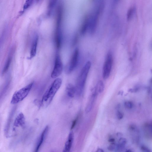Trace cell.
<instances>
[{
  "instance_id": "30",
  "label": "cell",
  "mask_w": 152,
  "mask_h": 152,
  "mask_svg": "<svg viewBox=\"0 0 152 152\" xmlns=\"http://www.w3.org/2000/svg\"><path fill=\"white\" fill-rule=\"evenodd\" d=\"M37 1H39L40 0H36Z\"/></svg>"
},
{
  "instance_id": "7",
  "label": "cell",
  "mask_w": 152,
  "mask_h": 152,
  "mask_svg": "<svg viewBox=\"0 0 152 152\" xmlns=\"http://www.w3.org/2000/svg\"><path fill=\"white\" fill-rule=\"evenodd\" d=\"M61 22H57L55 35V43L56 48L59 49L61 47L62 41V35L61 28Z\"/></svg>"
},
{
  "instance_id": "11",
  "label": "cell",
  "mask_w": 152,
  "mask_h": 152,
  "mask_svg": "<svg viewBox=\"0 0 152 152\" xmlns=\"http://www.w3.org/2000/svg\"><path fill=\"white\" fill-rule=\"evenodd\" d=\"M74 137L73 133L72 131H71L65 142L63 152H67L70 151L73 141Z\"/></svg>"
},
{
  "instance_id": "3",
  "label": "cell",
  "mask_w": 152,
  "mask_h": 152,
  "mask_svg": "<svg viewBox=\"0 0 152 152\" xmlns=\"http://www.w3.org/2000/svg\"><path fill=\"white\" fill-rule=\"evenodd\" d=\"M34 82H32L16 91L14 94L11 103L12 104H17L24 99L28 95L32 87Z\"/></svg>"
},
{
  "instance_id": "17",
  "label": "cell",
  "mask_w": 152,
  "mask_h": 152,
  "mask_svg": "<svg viewBox=\"0 0 152 152\" xmlns=\"http://www.w3.org/2000/svg\"><path fill=\"white\" fill-rule=\"evenodd\" d=\"M135 11L134 7L130 8L128 10L127 14V18L128 20H131L132 18Z\"/></svg>"
},
{
  "instance_id": "26",
  "label": "cell",
  "mask_w": 152,
  "mask_h": 152,
  "mask_svg": "<svg viewBox=\"0 0 152 152\" xmlns=\"http://www.w3.org/2000/svg\"><path fill=\"white\" fill-rule=\"evenodd\" d=\"M108 141L111 142H113L115 141V139L113 138H111Z\"/></svg>"
},
{
  "instance_id": "27",
  "label": "cell",
  "mask_w": 152,
  "mask_h": 152,
  "mask_svg": "<svg viewBox=\"0 0 152 152\" xmlns=\"http://www.w3.org/2000/svg\"><path fill=\"white\" fill-rule=\"evenodd\" d=\"M97 152H104V151L102 149L98 148L96 151Z\"/></svg>"
},
{
  "instance_id": "2",
  "label": "cell",
  "mask_w": 152,
  "mask_h": 152,
  "mask_svg": "<svg viewBox=\"0 0 152 152\" xmlns=\"http://www.w3.org/2000/svg\"><path fill=\"white\" fill-rule=\"evenodd\" d=\"M91 66L90 61H88L87 62L82 69L77 78L75 87L76 93L79 96H81L83 92L87 78Z\"/></svg>"
},
{
  "instance_id": "6",
  "label": "cell",
  "mask_w": 152,
  "mask_h": 152,
  "mask_svg": "<svg viewBox=\"0 0 152 152\" xmlns=\"http://www.w3.org/2000/svg\"><path fill=\"white\" fill-rule=\"evenodd\" d=\"M63 70V65L60 55L57 54L55 57L54 67L51 75L53 78H56L62 73Z\"/></svg>"
},
{
  "instance_id": "15",
  "label": "cell",
  "mask_w": 152,
  "mask_h": 152,
  "mask_svg": "<svg viewBox=\"0 0 152 152\" xmlns=\"http://www.w3.org/2000/svg\"><path fill=\"white\" fill-rule=\"evenodd\" d=\"M57 0H49L48 6V14H50L57 3Z\"/></svg>"
},
{
  "instance_id": "8",
  "label": "cell",
  "mask_w": 152,
  "mask_h": 152,
  "mask_svg": "<svg viewBox=\"0 0 152 152\" xmlns=\"http://www.w3.org/2000/svg\"><path fill=\"white\" fill-rule=\"evenodd\" d=\"M49 129V128L48 126H47L42 131L37 144L35 149V152L38 151L40 149L48 134Z\"/></svg>"
},
{
  "instance_id": "14",
  "label": "cell",
  "mask_w": 152,
  "mask_h": 152,
  "mask_svg": "<svg viewBox=\"0 0 152 152\" xmlns=\"http://www.w3.org/2000/svg\"><path fill=\"white\" fill-rule=\"evenodd\" d=\"M12 56L10 55L9 56L5 62L2 72V75L5 74L9 69L12 61Z\"/></svg>"
},
{
  "instance_id": "10",
  "label": "cell",
  "mask_w": 152,
  "mask_h": 152,
  "mask_svg": "<svg viewBox=\"0 0 152 152\" xmlns=\"http://www.w3.org/2000/svg\"><path fill=\"white\" fill-rule=\"evenodd\" d=\"M38 40V35L35 34L33 37L29 57L30 59L34 58L36 55Z\"/></svg>"
},
{
  "instance_id": "9",
  "label": "cell",
  "mask_w": 152,
  "mask_h": 152,
  "mask_svg": "<svg viewBox=\"0 0 152 152\" xmlns=\"http://www.w3.org/2000/svg\"><path fill=\"white\" fill-rule=\"evenodd\" d=\"M97 92L95 88L92 90V94L89 101L86 107L85 112L88 113L91 110L97 95Z\"/></svg>"
},
{
  "instance_id": "19",
  "label": "cell",
  "mask_w": 152,
  "mask_h": 152,
  "mask_svg": "<svg viewBox=\"0 0 152 152\" xmlns=\"http://www.w3.org/2000/svg\"><path fill=\"white\" fill-rule=\"evenodd\" d=\"M124 105L127 109H131L133 106V104L131 101H126L124 102Z\"/></svg>"
},
{
  "instance_id": "24",
  "label": "cell",
  "mask_w": 152,
  "mask_h": 152,
  "mask_svg": "<svg viewBox=\"0 0 152 152\" xmlns=\"http://www.w3.org/2000/svg\"><path fill=\"white\" fill-rule=\"evenodd\" d=\"M141 150L144 152H150L151 151L148 148L144 146H141Z\"/></svg>"
},
{
  "instance_id": "28",
  "label": "cell",
  "mask_w": 152,
  "mask_h": 152,
  "mask_svg": "<svg viewBox=\"0 0 152 152\" xmlns=\"http://www.w3.org/2000/svg\"><path fill=\"white\" fill-rule=\"evenodd\" d=\"M117 134V136L118 137L121 136L122 135V134L121 133H118Z\"/></svg>"
},
{
  "instance_id": "22",
  "label": "cell",
  "mask_w": 152,
  "mask_h": 152,
  "mask_svg": "<svg viewBox=\"0 0 152 152\" xmlns=\"http://www.w3.org/2000/svg\"><path fill=\"white\" fill-rule=\"evenodd\" d=\"M78 116H77L75 119L73 121L71 127V129H72L74 128L76 124L78 118Z\"/></svg>"
},
{
  "instance_id": "1",
  "label": "cell",
  "mask_w": 152,
  "mask_h": 152,
  "mask_svg": "<svg viewBox=\"0 0 152 152\" xmlns=\"http://www.w3.org/2000/svg\"><path fill=\"white\" fill-rule=\"evenodd\" d=\"M62 83V80L60 78H57L53 82L42 97L41 104L43 106L46 107L50 104L61 87Z\"/></svg>"
},
{
  "instance_id": "16",
  "label": "cell",
  "mask_w": 152,
  "mask_h": 152,
  "mask_svg": "<svg viewBox=\"0 0 152 152\" xmlns=\"http://www.w3.org/2000/svg\"><path fill=\"white\" fill-rule=\"evenodd\" d=\"M96 88L97 92L99 93L103 92L104 89V85L103 82L100 80L98 82Z\"/></svg>"
},
{
  "instance_id": "18",
  "label": "cell",
  "mask_w": 152,
  "mask_h": 152,
  "mask_svg": "<svg viewBox=\"0 0 152 152\" xmlns=\"http://www.w3.org/2000/svg\"><path fill=\"white\" fill-rule=\"evenodd\" d=\"M34 0H26L23 6V9L26 10L33 4Z\"/></svg>"
},
{
  "instance_id": "4",
  "label": "cell",
  "mask_w": 152,
  "mask_h": 152,
  "mask_svg": "<svg viewBox=\"0 0 152 152\" xmlns=\"http://www.w3.org/2000/svg\"><path fill=\"white\" fill-rule=\"evenodd\" d=\"M113 63V57L111 53L107 54L102 69V77L104 79H107L111 73Z\"/></svg>"
},
{
  "instance_id": "29",
  "label": "cell",
  "mask_w": 152,
  "mask_h": 152,
  "mask_svg": "<svg viewBox=\"0 0 152 152\" xmlns=\"http://www.w3.org/2000/svg\"><path fill=\"white\" fill-rule=\"evenodd\" d=\"M126 151V152H131L132 151L131 150H127V151Z\"/></svg>"
},
{
  "instance_id": "23",
  "label": "cell",
  "mask_w": 152,
  "mask_h": 152,
  "mask_svg": "<svg viewBox=\"0 0 152 152\" xmlns=\"http://www.w3.org/2000/svg\"><path fill=\"white\" fill-rule=\"evenodd\" d=\"M117 116L118 119V120H120L123 118V115L120 111H118L117 113Z\"/></svg>"
},
{
  "instance_id": "20",
  "label": "cell",
  "mask_w": 152,
  "mask_h": 152,
  "mask_svg": "<svg viewBox=\"0 0 152 152\" xmlns=\"http://www.w3.org/2000/svg\"><path fill=\"white\" fill-rule=\"evenodd\" d=\"M116 147V145L114 143H112L108 147V149L109 150L112 151L115 150Z\"/></svg>"
},
{
  "instance_id": "25",
  "label": "cell",
  "mask_w": 152,
  "mask_h": 152,
  "mask_svg": "<svg viewBox=\"0 0 152 152\" xmlns=\"http://www.w3.org/2000/svg\"><path fill=\"white\" fill-rule=\"evenodd\" d=\"M120 0H113V3L114 5L117 4Z\"/></svg>"
},
{
  "instance_id": "12",
  "label": "cell",
  "mask_w": 152,
  "mask_h": 152,
  "mask_svg": "<svg viewBox=\"0 0 152 152\" xmlns=\"http://www.w3.org/2000/svg\"><path fill=\"white\" fill-rule=\"evenodd\" d=\"M25 124V119L23 114L20 113L16 118L14 123V126L24 127Z\"/></svg>"
},
{
  "instance_id": "13",
  "label": "cell",
  "mask_w": 152,
  "mask_h": 152,
  "mask_svg": "<svg viewBox=\"0 0 152 152\" xmlns=\"http://www.w3.org/2000/svg\"><path fill=\"white\" fill-rule=\"evenodd\" d=\"M66 91L69 97H73L76 93L75 87L72 84L69 83L66 86Z\"/></svg>"
},
{
  "instance_id": "21",
  "label": "cell",
  "mask_w": 152,
  "mask_h": 152,
  "mask_svg": "<svg viewBox=\"0 0 152 152\" xmlns=\"http://www.w3.org/2000/svg\"><path fill=\"white\" fill-rule=\"evenodd\" d=\"M127 142V140L125 138H121L119 140V143L121 145H125Z\"/></svg>"
},
{
  "instance_id": "5",
  "label": "cell",
  "mask_w": 152,
  "mask_h": 152,
  "mask_svg": "<svg viewBox=\"0 0 152 152\" xmlns=\"http://www.w3.org/2000/svg\"><path fill=\"white\" fill-rule=\"evenodd\" d=\"M79 50L76 48L74 51L70 60L66 66L65 72L67 74L71 73L77 66L78 61Z\"/></svg>"
}]
</instances>
